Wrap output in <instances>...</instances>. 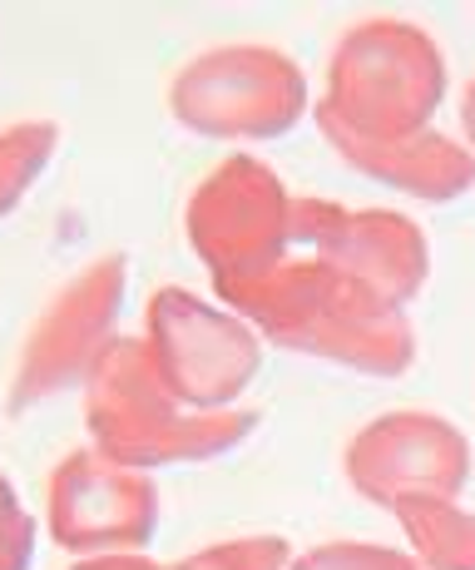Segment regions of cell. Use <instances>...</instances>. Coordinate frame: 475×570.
<instances>
[{
  "instance_id": "cell-5",
  "label": "cell",
  "mask_w": 475,
  "mask_h": 570,
  "mask_svg": "<svg viewBox=\"0 0 475 570\" xmlns=\"http://www.w3.org/2000/svg\"><path fill=\"white\" fill-rule=\"evenodd\" d=\"M149 327V357L159 367L164 387L174 392V402H189L198 412L234 402L258 372V343H253L248 327L204 308L184 288H164L154 298Z\"/></svg>"
},
{
  "instance_id": "cell-1",
  "label": "cell",
  "mask_w": 475,
  "mask_h": 570,
  "mask_svg": "<svg viewBox=\"0 0 475 570\" xmlns=\"http://www.w3.org/2000/svg\"><path fill=\"white\" fill-rule=\"evenodd\" d=\"M441 90L446 65L422 30L406 20H367L342 36L317 119L333 145H396L422 135Z\"/></svg>"
},
{
  "instance_id": "cell-9",
  "label": "cell",
  "mask_w": 475,
  "mask_h": 570,
  "mask_svg": "<svg viewBox=\"0 0 475 570\" xmlns=\"http://www.w3.org/2000/svg\"><path fill=\"white\" fill-rule=\"evenodd\" d=\"M337 155L386 184H402L406 194H422V199H456L475 174L471 155H461L441 135L396 139V145H337Z\"/></svg>"
},
{
  "instance_id": "cell-10",
  "label": "cell",
  "mask_w": 475,
  "mask_h": 570,
  "mask_svg": "<svg viewBox=\"0 0 475 570\" xmlns=\"http://www.w3.org/2000/svg\"><path fill=\"white\" fill-rule=\"evenodd\" d=\"M55 145H60V129L46 119H26V125H10L0 135V218L26 199L36 174H46Z\"/></svg>"
},
{
  "instance_id": "cell-7",
  "label": "cell",
  "mask_w": 475,
  "mask_h": 570,
  "mask_svg": "<svg viewBox=\"0 0 475 570\" xmlns=\"http://www.w3.org/2000/svg\"><path fill=\"white\" fill-rule=\"evenodd\" d=\"M119 293H125V258H99L85 278H75L55 298V308L46 313V323L36 327V337L26 347L16 402H36L70 387L75 372L95 353H105L109 343H99V337H105L109 317H115Z\"/></svg>"
},
{
  "instance_id": "cell-4",
  "label": "cell",
  "mask_w": 475,
  "mask_h": 570,
  "mask_svg": "<svg viewBox=\"0 0 475 570\" xmlns=\"http://www.w3.org/2000/svg\"><path fill=\"white\" fill-rule=\"evenodd\" d=\"M287 234H293V204L283 194V179H273V169H263L258 159H228L204 184V194H194L189 238L208 258L224 298L263 278L273 258H283Z\"/></svg>"
},
{
  "instance_id": "cell-2",
  "label": "cell",
  "mask_w": 475,
  "mask_h": 570,
  "mask_svg": "<svg viewBox=\"0 0 475 570\" xmlns=\"http://www.w3.org/2000/svg\"><path fill=\"white\" fill-rule=\"evenodd\" d=\"M90 426L109 462L149 466L224 452L253 416H184L144 343H109L90 372Z\"/></svg>"
},
{
  "instance_id": "cell-8",
  "label": "cell",
  "mask_w": 475,
  "mask_h": 570,
  "mask_svg": "<svg viewBox=\"0 0 475 570\" xmlns=\"http://www.w3.org/2000/svg\"><path fill=\"white\" fill-rule=\"evenodd\" d=\"M50 525L60 546H135L154 525V491L135 466L75 452L55 471Z\"/></svg>"
},
{
  "instance_id": "cell-6",
  "label": "cell",
  "mask_w": 475,
  "mask_h": 570,
  "mask_svg": "<svg viewBox=\"0 0 475 570\" xmlns=\"http://www.w3.org/2000/svg\"><path fill=\"white\" fill-rule=\"evenodd\" d=\"M347 476L392 511L451 501L466 481V442L456 426H446V416L392 412L352 442Z\"/></svg>"
},
{
  "instance_id": "cell-12",
  "label": "cell",
  "mask_w": 475,
  "mask_h": 570,
  "mask_svg": "<svg viewBox=\"0 0 475 570\" xmlns=\"http://www.w3.org/2000/svg\"><path fill=\"white\" fill-rule=\"evenodd\" d=\"M466 135H471V145H475V85L466 90Z\"/></svg>"
},
{
  "instance_id": "cell-11",
  "label": "cell",
  "mask_w": 475,
  "mask_h": 570,
  "mask_svg": "<svg viewBox=\"0 0 475 570\" xmlns=\"http://www.w3.org/2000/svg\"><path fill=\"white\" fill-rule=\"evenodd\" d=\"M30 556V521L16 507V491L0 476V570H20Z\"/></svg>"
},
{
  "instance_id": "cell-3",
  "label": "cell",
  "mask_w": 475,
  "mask_h": 570,
  "mask_svg": "<svg viewBox=\"0 0 475 570\" xmlns=\"http://www.w3.org/2000/svg\"><path fill=\"white\" fill-rule=\"evenodd\" d=\"M307 80L287 55L263 46L208 50L179 70L169 109L184 129L218 139H268L297 125Z\"/></svg>"
}]
</instances>
